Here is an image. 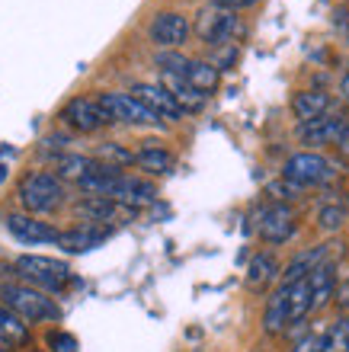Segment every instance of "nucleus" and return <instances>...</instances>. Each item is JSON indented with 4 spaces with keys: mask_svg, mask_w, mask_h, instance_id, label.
<instances>
[{
    "mask_svg": "<svg viewBox=\"0 0 349 352\" xmlns=\"http://www.w3.org/2000/svg\"><path fill=\"white\" fill-rule=\"evenodd\" d=\"M186 80H189V87H195L199 93L209 96V93L218 87V65H211V61H189Z\"/></svg>",
    "mask_w": 349,
    "mask_h": 352,
    "instance_id": "b1692460",
    "label": "nucleus"
},
{
    "mask_svg": "<svg viewBox=\"0 0 349 352\" xmlns=\"http://www.w3.org/2000/svg\"><path fill=\"white\" fill-rule=\"evenodd\" d=\"M52 352H77V340L71 333H55L52 336Z\"/></svg>",
    "mask_w": 349,
    "mask_h": 352,
    "instance_id": "7c9ffc66",
    "label": "nucleus"
},
{
    "mask_svg": "<svg viewBox=\"0 0 349 352\" xmlns=\"http://www.w3.org/2000/svg\"><path fill=\"white\" fill-rule=\"evenodd\" d=\"M17 276L32 288H42V292H61V288L71 282V269L67 263L52 260V256H19L17 260Z\"/></svg>",
    "mask_w": 349,
    "mask_h": 352,
    "instance_id": "f03ea898",
    "label": "nucleus"
},
{
    "mask_svg": "<svg viewBox=\"0 0 349 352\" xmlns=\"http://www.w3.org/2000/svg\"><path fill=\"white\" fill-rule=\"evenodd\" d=\"M327 109H330V96L324 90H302V93H295V100H292V112L302 122L321 119V116H327Z\"/></svg>",
    "mask_w": 349,
    "mask_h": 352,
    "instance_id": "f3484780",
    "label": "nucleus"
},
{
    "mask_svg": "<svg viewBox=\"0 0 349 352\" xmlns=\"http://www.w3.org/2000/svg\"><path fill=\"white\" fill-rule=\"evenodd\" d=\"M276 272H279L276 256H273V253H257V256L250 260V266H247V288L263 292V288L276 278Z\"/></svg>",
    "mask_w": 349,
    "mask_h": 352,
    "instance_id": "aec40b11",
    "label": "nucleus"
},
{
    "mask_svg": "<svg viewBox=\"0 0 349 352\" xmlns=\"http://www.w3.org/2000/svg\"><path fill=\"white\" fill-rule=\"evenodd\" d=\"M7 231L17 237L19 243H58L61 231L55 228H48L45 221H36V218H29V214H7Z\"/></svg>",
    "mask_w": 349,
    "mask_h": 352,
    "instance_id": "f8f14e48",
    "label": "nucleus"
},
{
    "mask_svg": "<svg viewBox=\"0 0 349 352\" xmlns=\"http://www.w3.org/2000/svg\"><path fill=\"white\" fill-rule=\"evenodd\" d=\"M195 32H199V38H202L205 45H224V42H231L234 32H237V16H234L231 10L209 7L195 19Z\"/></svg>",
    "mask_w": 349,
    "mask_h": 352,
    "instance_id": "423d86ee",
    "label": "nucleus"
},
{
    "mask_svg": "<svg viewBox=\"0 0 349 352\" xmlns=\"http://www.w3.org/2000/svg\"><path fill=\"white\" fill-rule=\"evenodd\" d=\"M327 352H349V317L337 320L327 333Z\"/></svg>",
    "mask_w": 349,
    "mask_h": 352,
    "instance_id": "bb28decb",
    "label": "nucleus"
},
{
    "mask_svg": "<svg viewBox=\"0 0 349 352\" xmlns=\"http://www.w3.org/2000/svg\"><path fill=\"white\" fill-rule=\"evenodd\" d=\"M257 231L260 237L266 243H285L288 237L295 234V212L288 205H269L260 212V221H257Z\"/></svg>",
    "mask_w": 349,
    "mask_h": 352,
    "instance_id": "9b49d317",
    "label": "nucleus"
},
{
    "mask_svg": "<svg viewBox=\"0 0 349 352\" xmlns=\"http://www.w3.org/2000/svg\"><path fill=\"white\" fill-rule=\"evenodd\" d=\"M122 212H131V208H125V205L116 202V199H106V195H87L83 202H77V214H83V218L93 224L116 221Z\"/></svg>",
    "mask_w": 349,
    "mask_h": 352,
    "instance_id": "2eb2a0df",
    "label": "nucleus"
},
{
    "mask_svg": "<svg viewBox=\"0 0 349 352\" xmlns=\"http://www.w3.org/2000/svg\"><path fill=\"white\" fill-rule=\"evenodd\" d=\"M333 164L321 154H311V151H304V154H292V157L285 160V170L282 176L288 183L295 186H321L327 179H333Z\"/></svg>",
    "mask_w": 349,
    "mask_h": 352,
    "instance_id": "20e7f679",
    "label": "nucleus"
},
{
    "mask_svg": "<svg viewBox=\"0 0 349 352\" xmlns=\"http://www.w3.org/2000/svg\"><path fill=\"white\" fill-rule=\"evenodd\" d=\"M0 301L3 307H10L13 314H19L26 324H36V320H58V305L52 298H45L39 288L26 285V282H7L0 285Z\"/></svg>",
    "mask_w": 349,
    "mask_h": 352,
    "instance_id": "f257e3e1",
    "label": "nucleus"
},
{
    "mask_svg": "<svg viewBox=\"0 0 349 352\" xmlns=\"http://www.w3.org/2000/svg\"><path fill=\"white\" fill-rule=\"evenodd\" d=\"M106 237H109V231H106V228L83 224V228L61 231V237H58V247H61L65 253H87V250H93V247H100Z\"/></svg>",
    "mask_w": 349,
    "mask_h": 352,
    "instance_id": "4468645a",
    "label": "nucleus"
},
{
    "mask_svg": "<svg viewBox=\"0 0 349 352\" xmlns=\"http://www.w3.org/2000/svg\"><path fill=\"white\" fill-rule=\"evenodd\" d=\"M298 138L304 144H343L349 138V119L346 116H321V119L302 122Z\"/></svg>",
    "mask_w": 349,
    "mask_h": 352,
    "instance_id": "0eeeda50",
    "label": "nucleus"
},
{
    "mask_svg": "<svg viewBox=\"0 0 349 352\" xmlns=\"http://www.w3.org/2000/svg\"><path fill=\"white\" fill-rule=\"evenodd\" d=\"M26 336H29L26 320H23L19 314H13L10 307L0 305V343H3V346H10V343H23Z\"/></svg>",
    "mask_w": 349,
    "mask_h": 352,
    "instance_id": "393cba45",
    "label": "nucleus"
},
{
    "mask_svg": "<svg viewBox=\"0 0 349 352\" xmlns=\"http://www.w3.org/2000/svg\"><path fill=\"white\" fill-rule=\"evenodd\" d=\"M308 282H311V311H321L333 298V288H337V269H333V263L317 266L308 276Z\"/></svg>",
    "mask_w": 349,
    "mask_h": 352,
    "instance_id": "dca6fc26",
    "label": "nucleus"
},
{
    "mask_svg": "<svg viewBox=\"0 0 349 352\" xmlns=\"http://www.w3.org/2000/svg\"><path fill=\"white\" fill-rule=\"evenodd\" d=\"M317 221H321L324 231H337V228H343V221H346V208H343V205H327V208H321Z\"/></svg>",
    "mask_w": 349,
    "mask_h": 352,
    "instance_id": "cd10ccee",
    "label": "nucleus"
},
{
    "mask_svg": "<svg viewBox=\"0 0 349 352\" xmlns=\"http://www.w3.org/2000/svg\"><path fill=\"white\" fill-rule=\"evenodd\" d=\"M330 247L333 243H324V247H314V250H304L298 253L292 263H288V269H285L282 276V285H295V282H302V278H308L317 266H324V263H330Z\"/></svg>",
    "mask_w": 349,
    "mask_h": 352,
    "instance_id": "ddd939ff",
    "label": "nucleus"
},
{
    "mask_svg": "<svg viewBox=\"0 0 349 352\" xmlns=\"http://www.w3.org/2000/svg\"><path fill=\"white\" fill-rule=\"evenodd\" d=\"M164 87L176 96V102L183 106V112H199L205 106V93H199L195 87H189L186 77H164Z\"/></svg>",
    "mask_w": 349,
    "mask_h": 352,
    "instance_id": "412c9836",
    "label": "nucleus"
},
{
    "mask_svg": "<svg viewBox=\"0 0 349 352\" xmlns=\"http://www.w3.org/2000/svg\"><path fill=\"white\" fill-rule=\"evenodd\" d=\"M157 67L164 71V77H186L189 58H183L180 52H160V55H157Z\"/></svg>",
    "mask_w": 349,
    "mask_h": 352,
    "instance_id": "a878e982",
    "label": "nucleus"
},
{
    "mask_svg": "<svg viewBox=\"0 0 349 352\" xmlns=\"http://www.w3.org/2000/svg\"><path fill=\"white\" fill-rule=\"evenodd\" d=\"M61 195H65V189H61V179L55 173H32L19 183V202L26 212H52L61 205Z\"/></svg>",
    "mask_w": 349,
    "mask_h": 352,
    "instance_id": "7ed1b4c3",
    "label": "nucleus"
},
{
    "mask_svg": "<svg viewBox=\"0 0 349 352\" xmlns=\"http://www.w3.org/2000/svg\"><path fill=\"white\" fill-rule=\"evenodd\" d=\"M292 352H327V333H308L298 340Z\"/></svg>",
    "mask_w": 349,
    "mask_h": 352,
    "instance_id": "c756f323",
    "label": "nucleus"
},
{
    "mask_svg": "<svg viewBox=\"0 0 349 352\" xmlns=\"http://www.w3.org/2000/svg\"><path fill=\"white\" fill-rule=\"evenodd\" d=\"M250 3H257V0H211V7H221V10H244V7H250Z\"/></svg>",
    "mask_w": 349,
    "mask_h": 352,
    "instance_id": "2f4dec72",
    "label": "nucleus"
},
{
    "mask_svg": "<svg viewBox=\"0 0 349 352\" xmlns=\"http://www.w3.org/2000/svg\"><path fill=\"white\" fill-rule=\"evenodd\" d=\"M100 157L109 164V167H119V164H135V154H129V151H122L119 144H106V148L100 151Z\"/></svg>",
    "mask_w": 349,
    "mask_h": 352,
    "instance_id": "c85d7f7f",
    "label": "nucleus"
},
{
    "mask_svg": "<svg viewBox=\"0 0 349 352\" xmlns=\"http://www.w3.org/2000/svg\"><path fill=\"white\" fill-rule=\"evenodd\" d=\"M288 327V285H279L276 295L269 298L266 314H263V330L266 333H282Z\"/></svg>",
    "mask_w": 349,
    "mask_h": 352,
    "instance_id": "a211bd4d",
    "label": "nucleus"
},
{
    "mask_svg": "<svg viewBox=\"0 0 349 352\" xmlns=\"http://www.w3.org/2000/svg\"><path fill=\"white\" fill-rule=\"evenodd\" d=\"M343 96L349 100V67H346V74H343Z\"/></svg>",
    "mask_w": 349,
    "mask_h": 352,
    "instance_id": "473e14b6",
    "label": "nucleus"
},
{
    "mask_svg": "<svg viewBox=\"0 0 349 352\" xmlns=\"http://www.w3.org/2000/svg\"><path fill=\"white\" fill-rule=\"evenodd\" d=\"M147 36L160 48H180L189 38V19L183 13H157L147 26Z\"/></svg>",
    "mask_w": 349,
    "mask_h": 352,
    "instance_id": "1a4fd4ad",
    "label": "nucleus"
},
{
    "mask_svg": "<svg viewBox=\"0 0 349 352\" xmlns=\"http://www.w3.org/2000/svg\"><path fill=\"white\" fill-rule=\"evenodd\" d=\"M135 164H138L141 170H147V173H170L173 170V154L170 151H164V148H157V144H145V148L135 154Z\"/></svg>",
    "mask_w": 349,
    "mask_h": 352,
    "instance_id": "4be33fe9",
    "label": "nucleus"
},
{
    "mask_svg": "<svg viewBox=\"0 0 349 352\" xmlns=\"http://www.w3.org/2000/svg\"><path fill=\"white\" fill-rule=\"evenodd\" d=\"M100 106L106 109L109 122H129V125H157L160 122V116H154L131 93H100Z\"/></svg>",
    "mask_w": 349,
    "mask_h": 352,
    "instance_id": "39448f33",
    "label": "nucleus"
},
{
    "mask_svg": "<svg viewBox=\"0 0 349 352\" xmlns=\"http://www.w3.org/2000/svg\"><path fill=\"white\" fill-rule=\"evenodd\" d=\"M308 314H311V282L302 278V282L288 285V327L304 320Z\"/></svg>",
    "mask_w": 349,
    "mask_h": 352,
    "instance_id": "5701e85b",
    "label": "nucleus"
},
{
    "mask_svg": "<svg viewBox=\"0 0 349 352\" xmlns=\"http://www.w3.org/2000/svg\"><path fill=\"white\" fill-rule=\"evenodd\" d=\"M93 167H96V160L81 157V154H58L52 160V170H55L58 179H74V183H81L83 176H90Z\"/></svg>",
    "mask_w": 349,
    "mask_h": 352,
    "instance_id": "6ab92c4d",
    "label": "nucleus"
},
{
    "mask_svg": "<svg viewBox=\"0 0 349 352\" xmlns=\"http://www.w3.org/2000/svg\"><path fill=\"white\" fill-rule=\"evenodd\" d=\"M61 119L77 131H96V129H103V125H109L106 109H103L100 100H93V96H77V100H71L65 109H61Z\"/></svg>",
    "mask_w": 349,
    "mask_h": 352,
    "instance_id": "6e6552de",
    "label": "nucleus"
},
{
    "mask_svg": "<svg viewBox=\"0 0 349 352\" xmlns=\"http://www.w3.org/2000/svg\"><path fill=\"white\" fill-rule=\"evenodd\" d=\"M131 96L138 102H145L147 109L154 112V116H160V119H170V122L183 119V106L176 102V96L164 84H135L131 87Z\"/></svg>",
    "mask_w": 349,
    "mask_h": 352,
    "instance_id": "9d476101",
    "label": "nucleus"
}]
</instances>
